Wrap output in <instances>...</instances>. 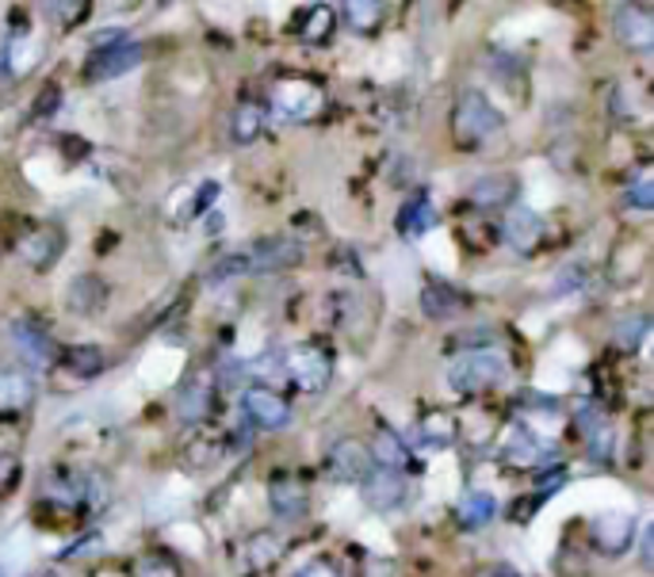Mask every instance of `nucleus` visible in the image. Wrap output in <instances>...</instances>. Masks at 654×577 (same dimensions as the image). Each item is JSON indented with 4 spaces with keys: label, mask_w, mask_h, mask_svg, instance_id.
Masks as SVG:
<instances>
[{
    "label": "nucleus",
    "mask_w": 654,
    "mask_h": 577,
    "mask_svg": "<svg viewBox=\"0 0 654 577\" xmlns=\"http://www.w3.org/2000/svg\"><path fill=\"white\" fill-rule=\"evenodd\" d=\"M502 127H505L502 112L479 89H463L456 96V107H451V138H456L459 150H479Z\"/></svg>",
    "instance_id": "f257e3e1"
},
{
    "label": "nucleus",
    "mask_w": 654,
    "mask_h": 577,
    "mask_svg": "<svg viewBox=\"0 0 654 577\" xmlns=\"http://www.w3.org/2000/svg\"><path fill=\"white\" fill-rule=\"evenodd\" d=\"M505 379H509V363L502 353H463L448 368V386L456 394H482L502 386Z\"/></svg>",
    "instance_id": "f03ea898"
},
{
    "label": "nucleus",
    "mask_w": 654,
    "mask_h": 577,
    "mask_svg": "<svg viewBox=\"0 0 654 577\" xmlns=\"http://www.w3.org/2000/svg\"><path fill=\"white\" fill-rule=\"evenodd\" d=\"M43 497L58 509H96L100 505V478L92 474H73V471H54L43 482Z\"/></svg>",
    "instance_id": "7ed1b4c3"
},
{
    "label": "nucleus",
    "mask_w": 654,
    "mask_h": 577,
    "mask_svg": "<svg viewBox=\"0 0 654 577\" xmlns=\"http://www.w3.org/2000/svg\"><path fill=\"white\" fill-rule=\"evenodd\" d=\"M8 337H12L15 345V356H20L23 363H31V368H54V363H58L61 356L58 341L38 322H31V318H15V322L8 325Z\"/></svg>",
    "instance_id": "20e7f679"
},
{
    "label": "nucleus",
    "mask_w": 654,
    "mask_h": 577,
    "mask_svg": "<svg viewBox=\"0 0 654 577\" xmlns=\"http://www.w3.org/2000/svg\"><path fill=\"white\" fill-rule=\"evenodd\" d=\"M142 61V43L135 35H127L123 43L100 46L84 58V81H115V77L130 73Z\"/></svg>",
    "instance_id": "39448f33"
},
{
    "label": "nucleus",
    "mask_w": 654,
    "mask_h": 577,
    "mask_svg": "<svg viewBox=\"0 0 654 577\" xmlns=\"http://www.w3.org/2000/svg\"><path fill=\"white\" fill-rule=\"evenodd\" d=\"M15 253L23 256V264L35 272H50L54 264L61 261V253H66V233L58 230V226L43 222V226H27V230L20 233V241H15Z\"/></svg>",
    "instance_id": "423d86ee"
},
{
    "label": "nucleus",
    "mask_w": 654,
    "mask_h": 577,
    "mask_svg": "<svg viewBox=\"0 0 654 577\" xmlns=\"http://www.w3.org/2000/svg\"><path fill=\"white\" fill-rule=\"evenodd\" d=\"M287 379L299 390H307V394H318V390H325L333 379V356L318 345L291 348V353H287Z\"/></svg>",
    "instance_id": "0eeeda50"
},
{
    "label": "nucleus",
    "mask_w": 654,
    "mask_h": 577,
    "mask_svg": "<svg viewBox=\"0 0 654 577\" xmlns=\"http://www.w3.org/2000/svg\"><path fill=\"white\" fill-rule=\"evenodd\" d=\"M241 409H245L249 425L264 428V432H276V428H284L291 420V405H287V397L276 386H245L241 390Z\"/></svg>",
    "instance_id": "6e6552de"
},
{
    "label": "nucleus",
    "mask_w": 654,
    "mask_h": 577,
    "mask_svg": "<svg viewBox=\"0 0 654 577\" xmlns=\"http://www.w3.org/2000/svg\"><path fill=\"white\" fill-rule=\"evenodd\" d=\"M612 31L617 43L635 54L654 50V15L643 4H617L612 8Z\"/></svg>",
    "instance_id": "1a4fd4ad"
},
{
    "label": "nucleus",
    "mask_w": 654,
    "mask_h": 577,
    "mask_svg": "<svg viewBox=\"0 0 654 577\" xmlns=\"http://www.w3.org/2000/svg\"><path fill=\"white\" fill-rule=\"evenodd\" d=\"M543 233H548V226H543L540 210L509 207L502 215V241L513 249V253H532V249H540Z\"/></svg>",
    "instance_id": "9d476101"
},
{
    "label": "nucleus",
    "mask_w": 654,
    "mask_h": 577,
    "mask_svg": "<svg viewBox=\"0 0 654 577\" xmlns=\"http://www.w3.org/2000/svg\"><path fill=\"white\" fill-rule=\"evenodd\" d=\"M325 471H330L333 482H345V486H360L364 478H368L371 471H376V463H371L368 448L356 440H341L330 448V455H325Z\"/></svg>",
    "instance_id": "9b49d317"
},
{
    "label": "nucleus",
    "mask_w": 654,
    "mask_h": 577,
    "mask_svg": "<svg viewBox=\"0 0 654 577\" xmlns=\"http://www.w3.org/2000/svg\"><path fill=\"white\" fill-rule=\"evenodd\" d=\"M589 543L609 558L624 555L635 543V520L628 517V512H601V517H594V524H589Z\"/></svg>",
    "instance_id": "f8f14e48"
},
{
    "label": "nucleus",
    "mask_w": 654,
    "mask_h": 577,
    "mask_svg": "<svg viewBox=\"0 0 654 577\" xmlns=\"http://www.w3.org/2000/svg\"><path fill=\"white\" fill-rule=\"evenodd\" d=\"M245 256H249V272H284L302 261V249L299 241L284 238V233H272V238H256Z\"/></svg>",
    "instance_id": "ddd939ff"
},
{
    "label": "nucleus",
    "mask_w": 654,
    "mask_h": 577,
    "mask_svg": "<svg viewBox=\"0 0 654 577\" xmlns=\"http://www.w3.org/2000/svg\"><path fill=\"white\" fill-rule=\"evenodd\" d=\"M322 107V89L307 77H287L276 84V112L287 119H310Z\"/></svg>",
    "instance_id": "4468645a"
},
{
    "label": "nucleus",
    "mask_w": 654,
    "mask_h": 577,
    "mask_svg": "<svg viewBox=\"0 0 654 577\" xmlns=\"http://www.w3.org/2000/svg\"><path fill=\"white\" fill-rule=\"evenodd\" d=\"M364 489V501H368V509L376 512H391V509H402L410 497L406 489V474H394V471H371L368 478L360 482Z\"/></svg>",
    "instance_id": "2eb2a0df"
},
{
    "label": "nucleus",
    "mask_w": 654,
    "mask_h": 577,
    "mask_svg": "<svg viewBox=\"0 0 654 577\" xmlns=\"http://www.w3.org/2000/svg\"><path fill=\"white\" fill-rule=\"evenodd\" d=\"M107 284H104V276H96V272H81V276H73L69 279V287H66V307L73 310V314H81V318H92V314H100V310L107 307Z\"/></svg>",
    "instance_id": "dca6fc26"
},
{
    "label": "nucleus",
    "mask_w": 654,
    "mask_h": 577,
    "mask_svg": "<svg viewBox=\"0 0 654 577\" xmlns=\"http://www.w3.org/2000/svg\"><path fill=\"white\" fill-rule=\"evenodd\" d=\"M551 443H540V436L528 432V428H513V436L505 440L502 448V459L509 466H517V471H540V463H548L551 459Z\"/></svg>",
    "instance_id": "f3484780"
},
{
    "label": "nucleus",
    "mask_w": 654,
    "mask_h": 577,
    "mask_svg": "<svg viewBox=\"0 0 654 577\" xmlns=\"http://www.w3.org/2000/svg\"><path fill=\"white\" fill-rule=\"evenodd\" d=\"M371 463H376V471H394V474H406L410 466H414V455H410L406 440H402L394 428L379 425L376 428V440H371L368 448Z\"/></svg>",
    "instance_id": "a211bd4d"
},
{
    "label": "nucleus",
    "mask_w": 654,
    "mask_h": 577,
    "mask_svg": "<svg viewBox=\"0 0 654 577\" xmlns=\"http://www.w3.org/2000/svg\"><path fill=\"white\" fill-rule=\"evenodd\" d=\"M268 501L279 520H299L310 505V494L295 474H276V478L268 482Z\"/></svg>",
    "instance_id": "6ab92c4d"
},
{
    "label": "nucleus",
    "mask_w": 654,
    "mask_h": 577,
    "mask_svg": "<svg viewBox=\"0 0 654 577\" xmlns=\"http://www.w3.org/2000/svg\"><path fill=\"white\" fill-rule=\"evenodd\" d=\"M436 226H440V215H436V207H433L429 195H410V199L402 203V210H399V233L406 241L429 238Z\"/></svg>",
    "instance_id": "aec40b11"
},
{
    "label": "nucleus",
    "mask_w": 654,
    "mask_h": 577,
    "mask_svg": "<svg viewBox=\"0 0 654 577\" xmlns=\"http://www.w3.org/2000/svg\"><path fill=\"white\" fill-rule=\"evenodd\" d=\"M513 195H517V181L509 173H490L467 188V203L479 210H494V207H509Z\"/></svg>",
    "instance_id": "412c9836"
},
{
    "label": "nucleus",
    "mask_w": 654,
    "mask_h": 577,
    "mask_svg": "<svg viewBox=\"0 0 654 577\" xmlns=\"http://www.w3.org/2000/svg\"><path fill=\"white\" fill-rule=\"evenodd\" d=\"M467 310V299L444 279H429L422 287V314L433 318V322H448V318H459Z\"/></svg>",
    "instance_id": "4be33fe9"
},
{
    "label": "nucleus",
    "mask_w": 654,
    "mask_h": 577,
    "mask_svg": "<svg viewBox=\"0 0 654 577\" xmlns=\"http://www.w3.org/2000/svg\"><path fill=\"white\" fill-rule=\"evenodd\" d=\"M333 27H337V15H333L330 4H307L295 12L291 20V31L302 38V43H314V46H325L333 35Z\"/></svg>",
    "instance_id": "5701e85b"
},
{
    "label": "nucleus",
    "mask_w": 654,
    "mask_h": 577,
    "mask_svg": "<svg viewBox=\"0 0 654 577\" xmlns=\"http://www.w3.org/2000/svg\"><path fill=\"white\" fill-rule=\"evenodd\" d=\"M211 413H215V383L192 379V383L181 390V397H176V417H181L184 425H204Z\"/></svg>",
    "instance_id": "b1692460"
},
{
    "label": "nucleus",
    "mask_w": 654,
    "mask_h": 577,
    "mask_svg": "<svg viewBox=\"0 0 654 577\" xmlns=\"http://www.w3.org/2000/svg\"><path fill=\"white\" fill-rule=\"evenodd\" d=\"M268 127V104H256V100H245V104L233 107L230 115V138L238 146H253L256 138Z\"/></svg>",
    "instance_id": "393cba45"
},
{
    "label": "nucleus",
    "mask_w": 654,
    "mask_h": 577,
    "mask_svg": "<svg viewBox=\"0 0 654 577\" xmlns=\"http://www.w3.org/2000/svg\"><path fill=\"white\" fill-rule=\"evenodd\" d=\"M35 402V379L20 368H0V413H23Z\"/></svg>",
    "instance_id": "a878e982"
},
{
    "label": "nucleus",
    "mask_w": 654,
    "mask_h": 577,
    "mask_svg": "<svg viewBox=\"0 0 654 577\" xmlns=\"http://www.w3.org/2000/svg\"><path fill=\"white\" fill-rule=\"evenodd\" d=\"M417 440L425 443V448H451V443L459 440V420L451 417L448 409H429L422 413V420H417Z\"/></svg>",
    "instance_id": "bb28decb"
},
{
    "label": "nucleus",
    "mask_w": 654,
    "mask_h": 577,
    "mask_svg": "<svg viewBox=\"0 0 654 577\" xmlns=\"http://www.w3.org/2000/svg\"><path fill=\"white\" fill-rule=\"evenodd\" d=\"M494 517H497V501L486 489H471V494H463V501L456 505V524L463 528V532H479V528H486Z\"/></svg>",
    "instance_id": "cd10ccee"
},
{
    "label": "nucleus",
    "mask_w": 654,
    "mask_h": 577,
    "mask_svg": "<svg viewBox=\"0 0 654 577\" xmlns=\"http://www.w3.org/2000/svg\"><path fill=\"white\" fill-rule=\"evenodd\" d=\"M58 363H66V371L77 379V383H89V379H96L100 371L107 368V356L100 345H73L58 356Z\"/></svg>",
    "instance_id": "c85d7f7f"
},
{
    "label": "nucleus",
    "mask_w": 654,
    "mask_h": 577,
    "mask_svg": "<svg viewBox=\"0 0 654 577\" xmlns=\"http://www.w3.org/2000/svg\"><path fill=\"white\" fill-rule=\"evenodd\" d=\"M341 12H345V23L356 31V35H376V31L383 27L387 8L379 4V0H348Z\"/></svg>",
    "instance_id": "c756f323"
},
{
    "label": "nucleus",
    "mask_w": 654,
    "mask_h": 577,
    "mask_svg": "<svg viewBox=\"0 0 654 577\" xmlns=\"http://www.w3.org/2000/svg\"><path fill=\"white\" fill-rule=\"evenodd\" d=\"M647 330H651L647 314H624L612 325V345H617L620 353H635V348L643 345V337H647Z\"/></svg>",
    "instance_id": "7c9ffc66"
},
{
    "label": "nucleus",
    "mask_w": 654,
    "mask_h": 577,
    "mask_svg": "<svg viewBox=\"0 0 654 577\" xmlns=\"http://www.w3.org/2000/svg\"><path fill=\"white\" fill-rule=\"evenodd\" d=\"M238 276H249V256L245 253H226V256H218L211 268H207L204 284L218 287V284H226V279H238Z\"/></svg>",
    "instance_id": "2f4dec72"
},
{
    "label": "nucleus",
    "mask_w": 654,
    "mask_h": 577,
    "mask_svg": "<svg viewBox=\"0 0 654 577\" xmlns=\"http://www.w3.org/2000/svg\"><path fill=\"white\" fill-rule=\"evenodd\" d=\"M253 376H256V386H272V383H279V379H287V353L284 348H268V353L253 363Z\"/></svg>",
    "instance_id": "473e14b6"
},
{
    "label": "nucleus",
    "mask_w": 654,
    "mask_h": 577,
    "mask_svg": "<svg viewBox=\"0 0 654 577\" xmlns=\"http://www.w3.org/2000/svg\"><path fill=\"white\" fill-rule=\"evenodd\" d=\"M624 203L632 210H651L654 207V176H651V169H640V173L628 181V188H624Z\"/></svg>",
    "instance_id": "72a5a7b5"
},
{
    "label": "nucleus",
    "mask_w": 654,
    "mask_h": 577,
    "mask_svg": "<svg viewBox=\"0 0 654 577\" xmlns=\"http://www.w3.org/2000/svg\"><path fill=\"white\" fill-rule=\"evenodd\" d=\"M135 577H181V563L165 551H153L135 563Z\"/></svg>",
    "instance_id": "f704fd0d"
},
{
    "label": "nucleus",
    "mask_w": 654,
    "mask_h": 577,
    "mask_svg": "<svg viewBox=\"0 0 654 577\" xmlns=\"http://www.w3.org/2000/svg\"><path fill=\"white\" fill-rule=\"evenodd\" d=\"M586 287V264H566V268L555 272L551 279V295H574Z\"/></svg>",
    "instance_id": "c9c22d12"
},
{
    "label": "nucleus",
    "mask_w": 654,
    "mask_h": 577,
    "mask_svg": "<svg viewBox=\"0 0 654 577\" xmlns=\"http://www.w3.org/2000/svg\"><path fill=\"white\" fill-rule=\"evenodd\" d=\"M249 558H253V570H268V566L279 558V540H272V535L249 540Z\"/></svg>",
    "instance_id": "e433bc0d"
},
{
    "label": "nucleus",
    "mask_w": 654,
    "mask_h": 577,
    "mask_svg": "<svg viewBox=\"0 0 654 577\" xmlns=\"http://www.w3.org/2000/svg\"><path fill=\"white\" fill-rule=\"evenodd\" d=\"M23 463L12 455V451H0V497H8L15 486H20Z\"/></svg>",
    "instance_id": "4c0bfd02"
},
{
    "label": "nucleus",
    "mask_w": 654,
    "mask_h": 577,
    "mask_svg": "<svg viewBox=\"0 0 654 577\" xmlns=\"http://www.w3.org/2000/svg\"><path fill=\"white\" fill-rule=\"evenodd\" d=\"M46 12L58 23H81L84 15H89V4H84V0H77V4H46Z\"/></svg>",
    "instance_id": "58836bf2"
},
{
    "label": "nucleus",
    "mask_w": 654,
    "mask_h": 577,
    "mask_svg": "<svg viewBox=\"0 0 654 577\" xmlns=\"http://www.w3.org/2000/svg\"><path fill=\"white\" fill-rule=\"evenodd\" d=\"M218 199V184L215 181H207V184H199V192H196V199H192V207H188V218H199L207 207Z\"/></svg>",
    "instance_id": "ea45409f"
},
{
    "label": "nucleus",
    "mask_w": 654,
    "mask_h": 577,
    "mask_svg": "<svg viewBox=\"0 0 654 577\" xmlns=\"http://www.w3.org/2000/svg\"><path fill=\"white\" fill-rule=\"evenodd\" d=\"M295 577H341V570L330 563V558H314V563H307Z\"/></svg>",
    "instance_id": "a19ab883"
},
{
    "label": "nucleus",
    "mask_w": 654,
    "mask_h": 577,
    "mask_svg": "<svg viewBox=\"0 0 654 577\" xmlns=\"http://www.w3.org/2000/svg\"><path fill=\"white\" fill-rule=\"evenodd\" d=\"M471 577H520V574H517V566H509V563H490V566H479Z\"/></svg>",
    "instance_id": "79ce46f5"
},
{
    "label": "nucleus",
    "mask_w": 654,
    "mask_h": 577,
    "mask_svg": "<svg viewBox=\"0 0 654 577\" xmlns=\"http://www.w3.org/2000/svg\"><path fill=\"white\" fill-rule=\"evenodd\" d=\"M127 38V31L123 27H107V31H100L96 38H92V50H100V46H112V43H123Z\"/></svg>",
    "instance_id": "37998d69"
},
{
    "label": "nucleus",
    "mask_w": 654,
    "mask_h": 577,
    "mask_svg": "<svg viewBox=\"0 0 654 577\" xmlns=\"http://www.w3.org/2000/svg\"><path fill=\"white\" fill-rule=\"evenodd\" d=\"M46 577H50V574H46Z\"/></svg>",
    "instance_id": "c03bdc74"
}]
</instances>
